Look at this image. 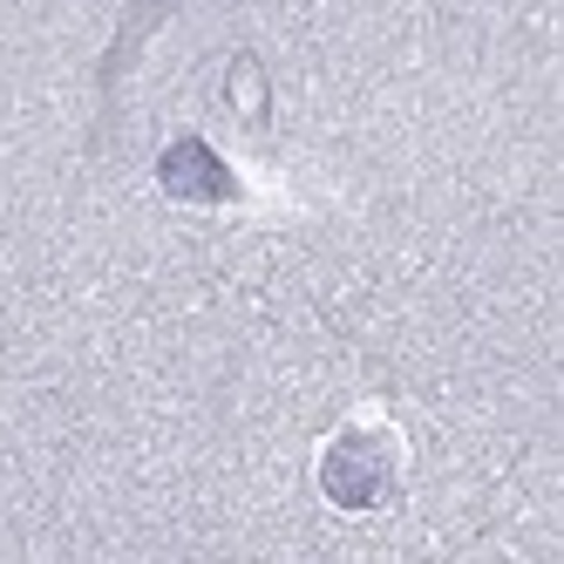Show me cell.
<instances>
[{
	"label": "cell",
	"instance_id": "6da1fadb",
	"mask_svg": "<svg viewBox=\"0 0 564 564\" xmlns=\"http://www.w3.org/2000/svg\"><path fill=\"white\" fill-rule=\"evenodd\" d=\"M388 482H394V442L375 429H347L319 463V490L340 510H375L388 497Z\"/></svg>",
	"mask_w": 564,
	"mask_h": 564
},
{
	"label": "cell",
	"instance_id": "7a4b0ae2",
	"mask_svg": "<svg viewBox=\"0 0 564 564\" xmlns=\"http://www.w3.org/2000/svg\"><path fill=\"white\" fill-rule=\"evenodd\" d=\"M156 177H164L171 197H191V205H225V197H238V177L212 156V143H197V137L171 143L164 164H156Z\"/></svg>",
	"mask_w": 564,
	"mask_h": 564
}]
</instances>
